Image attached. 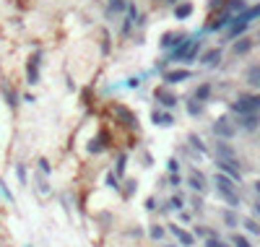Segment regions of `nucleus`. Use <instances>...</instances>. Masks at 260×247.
<instances>
[{
  "label": "nucleus",
  "instance_id": "obj_33",
  "mask_svg": "<svg viewBox=\"0 0 260 247\" xmlns=\"http://www.w3.org/2000/svg\"><path fill=\"white\" fill-rule=\"evenodd\" d=\"M151 237H154V240H162V237H164V229H162V227H154V229H151Z\"/></svg>",
  "mask_w": 260,
  "mask_h": 247
},
{
  "label": "nucleus",
  "instance_id": "obj_5",
  "mask_svg": "<svg viewBox=\"0 0 260 247\" xmlns=\"http://www.w3.org/2000/svg\"><path fill=\"white\" fill-rule=\"evenodd\" d=\"M219 169H221V174L232 177L234 182L240 179V166H237V159H219Z\"/></svg>",
  "mask_w": 260,
  "mask_h": 247
},
{
  "label": "nucleus",
  "instance_id": "obj_13",
  "mask_svg": "<svg viewBox=\"0 0 260 247\" xmlns=\"http://www.w3.org/2000/svg\"><path fill=\"white\" fill-rule=\"evenodd\" d=\"M245 81L250 86H255V88H260V65H250V68H247Z\"/></svg>",
  "mask_w": 260,
  "mask_h": 247
},
{
  "label": "nucleus",
  "instance_id": "obj_19",
  "mask_svg": "<svg viewBox=\"0 0 260 247\" xmlns=\"http://www.w3.org/2000/svg\"><path fill=\"white\" fill-rule=\"evenodd\" d=\"M260 125V115H242V128L245 130H258Z\"/></svg>",
  "mask_w": 260,
  "mask_h": 247
},
{
  "label": "nucleus",
  "instance_id": "obj_36",
  "mask_svg": "<svg viewBox=\"0 0 260 247\" xmlns=\"http://www.w3.org/2000/svg\"><path fill=\"white\" fill-rule=\"evenodd\" d=\"M253 187H255V193L260 195V179H258V182H253Z\"/></svg>",
  "mask_w": 260,
  "mask_h": 247
},
{
  "label": "nucleus",
  "instance_id": "obj_29",
  "mask_svg": "<svg viewBox=\"0 0 260 247\" xmlns=\"http://www.w3.org/2000/svg\"><path fill=\"white\" fill-rule=\"evenodd\" d=\"M206 247H232V245H227V242H221V240H216V237H208Z\"/></svg>",
  "mask_w": 260,
  "mask_h": 247
},
{
  "label": "nucleus",
  "instance_id": "obj_23",
  "mask_svg": "<svg viewBox=\"0 0 260 247\" xmlns=\"http://www.w3.org/2000/svg\"><path fill=\"white\" fill-rule=\"evenodd\" d=\"M240 16L247 21V24H250V21H255V18H260V3H258V5H253V8H247L245 13H240Z\"/></svg>",
  "mask_w": 260,
  "mask_h": 247
},
{
  "label": "nucleus",
  "instance_id": "obj_26",
  "mask_svg": "<svg viewBox=\"0 0 260 247\" xmlns=\"http://www.w3.org/2000/svg\"><path fill=\"white\" fill-rule=\"evenodd\" d=\"M242 224H245V229H247V232H253V234H260V224H258L255 219H245Z\"/></svg>",
  "mask_w": 260,
  "mask_h": 247
},
{
  "label": "nucleus",
  "instance_id": "obj_28",
  "mask_svg": "<svg viewBox=\"0 0 260 247\" xmlns=\"http://www.w3.org/2000/svg\"><path fill=\"white\" fill-rule=\"evenodd\" d=\"M190 143H193V149H195V151H200V154H206V146H203V143H200V138L195 136V133H193V136H190Z\"/></svg>",
  "mask_w": 260,
  "mask_h": 247
},
{
  "label": "nucleus",
  "instance_id": "obj_20",
  "mask_svg": "<svg viewBox=\"0 0 260 247\" xmlns=\"http://www.w3.org/2000/svg\"><path fill=\"white\" fill-rule=\"evenodd\" d=\"M154 122L156 125H164V128H169L174 122V117L169 115V112H154Z\"/></svg>",
  "mask_w": 260,
  "mask_h": 247
},
{
  "label": "nucleus",
  "instance_id": "obj_12",
  "mask_svg": "<svg viewBox=\"0 0 260 247\" xmlns=\"http://www.w3.org/2000/svg\"><path fill=\"white\" fill-rule=\"evenodd\" d=\"M245 29H247V21H245L242 16H234V18H232V24H229V37H232V39H234V37H240Z\"/></svg>",
  "mask_w": 260,
  "mask_h": 247
},
{
  "label": "nucleus",
  "instance_id": "obj_15",
  "mask_svg": "<svg viewBox=\"0 0 260 247\" xmlns=\"http://www.w3.org/2000/svg\"><path fill=\"white\" fill-rule=\"evenodd\" d=\"M156 99H159L164 107H174L177 104V96L172 91H167V88H159V91H156Z\"/></svg>",
  "mask_w": 260,
  "mask_h": 247
},
{
  "label": "nucleus",
  "instance_id": "obj_9",
  "mask_svg": "<svg viewBox=\"0 0 260 247\" xmlns=\"http://www.w3.org/2000/svg\"><path fill=\"white\" fill-rule=\"evenodd\" d=\"M193 76L187 68H177V71H167L164 73V81L167 83H182V81H187V78Z\"/></svg>",
  "mask_w": 260,
  "mask_h": 247
},
{
  "label": "nucleus",
  "instance_id": "obj_37",
  "mask_svg": "<svg viewBox=\"0 0 260 247\" xmlns=\"http://www.w3.org/2000/svg\"><path fill=\"white\" fill-rule=\"evenodd\" d=\"M255 211H258V213H260V200H258V203H255Z\"/></svg>",
  "mask_w": 260,
  "mask_h": 247
},
{
  "label": "nucleus",
  "instance_id": "obj_25",
  "mask_svg": "<svg viewBox=\"0 0 260 247\" xmlns=\"http://www.w3.org/2000/svg\"><path fill=\"white\" fill-rule=\"evenodd\" d=\"M208 96H211V86H208V83L198 86V91H195V99H198V102H206Z\"/></svg>",
  "mask_w": 260,
  "mask_h": 247
},
{
  "label": "nucleus",
  "instance_id": "obj_30",
  "mask_svg": "<svg viewBox=\"0 0 260 247\" xmlns=\"http://www.w3.org/2000/svg\"><path fill=\"white\" fill-rule=\"evenodd\" d=\"M169 208H174V211H182V198L174 195L172 200H169Z\"/></svg>",
  "mask_w": 260,
  "mask_h": 247
},
{
  "label": "nucleus",
  "instance_id": "obj_6",
  "mask_svg": "<svg viewBox=\"0 0 260 247\" xmlns=\"http://www.w3.org/2000/svg\"><path fill=\"white\" fill-rule=\"evenodd\" d=\"M187 185L195 190V193H206V177H203L198 169H190V174H187Z\"/></svg>",
  "mask_w": 260,
  "mask_h": 247
},
{
  "label": "nucleus",
  "instance_id": "obj_14",
  "mask_svg": "<svg viewBox=\"0 0 260 247\" xmlns=\"http://www.w3.org/2000/svg\"><path fill=\"white\" fill-rule=\"evenodd\" d=\"M172 234H174V237H177L179 242H182L185 247H193V242H195V237H193V234H190V232H185V229H179V227H172Z\"/></svg>",
  "mask_w": 260,
  "mask_h": 247
},
{
  "label": "nucleus",
  "instance_id": "obj_38",
  "mask_svg": "<svg viewBox=\"0 0 260 247\" xmlns=\"http://www.w3.org/2000/svg\"><path fill=\"white\" fill-rule=\"evenodd\" d=\"M164 247H177V245H164Z\"/></svg>",
  "mask_w": 260,
  "mask_h": 247
},
{
  "label": "nucleus",
  "instance_id": "obj_17",
  "mask_svg": "<svg viewBox=\"0 0 260 247\" xmlns=\"http://www.w3.org/2000/svg\"><path fill=\"white\" fill-rule=\"evenodd\" d=\"M216 156H219V159H234V149H232V146L229 143H216Z\"/></svg>",
  "mask_w": 260,
  "mask_h": 247
},
{
  "label": "nucleus",
  "instance_id": "obj_1",
  "mask_svg": "<svg viewBox=\"0 0 260 247\" xmlns=\"http://www.w3.org/2000/svg\"><path fill=\"white\" fill-rule=\"evenodd\" d=\"M213 185H216V190H219V195L227 200V203L234 208V206H240V190H237V182L232 177H227V174H216L213 177Z\"/></svg>",
  "mask_w": 260,
  "mask_h": 247
},
{
  "label": "nucleus",
  "instance_id": "obj_8",
  "mask_svg": "<svg viewBox=\"0 0 260 247\" xmlns=\"http://www.w3.org/2000/svg\"><path fill=\"white\" fill-rule=\"evenodd\" d=\"M185 39H187L185 34H174V31H167V34L162 37V47H164V50H172V47L177 50Z\"/></svg>",
  "mask_w": 260,
  "mask_h": 247
},
{
  "label": "nucleus",
  "instance_id": "obj_16",
  "mask_svg": "<svg viewBox=\"0 0 260 247\" xmlns=\"http://www.w3.org/2000/svg\"><path fill=\"white\" fill-rule=\"evenodd\" d=\"M250 50H253V39L242 37V39H237V42H234V55H247Z\"/></svg>",
  "mask_w": 260,
  "mask_h": 247
},
{
  "label": "nucleus",
  "instance_id": "obj_7",
  "mask_svg": "<svg viewBox=\"0 0 260 247\" xmlns=\"http://www.w3.org/2000/svg\"><path fill=\"white\" fill-rule=\"evenodd\" d=\"M26 81L29 83H37L39 81V55H31L29 63H26Z\"/></svg>",
  "mask_w": 260,
  "mask_h": 247
},
{
  "label": "nucleus",
  "instance_id": "obj_27",
  "mask_svg": "<svg viewBox=\"0 0 260 247\" xmlns=\"http://www.w3.org/2000/svg\"><path fill=\"white\" fill-rule=\"evenodd\" d=\"M232 245H234V247H253L250 242L242 237V234H234V237H232Z\"/></svg>",
  "mask_w": 260,
  "mask_h": 247
},
{
  "label": "nucleus",
  "instance_id": "obj_22",
  "mask_svg": "<svg viewBox=\"0 0 260 247\" xmlns=\"http://www.w3.org/2000/svg\"><path fill=\"white\" fill-rule=\"evenodd\" d=\"M107 149V136H99V138H94L91 141V146H88V151L91 154H96V151H104Z\"/></svg>",
  "mask_w": 260,
  "mask_h": 247
},
{
  "label": "nucleus",
  "instance_id": "obj_4",
  "mask_svg": "<svg viewBox=\"0 0 260 247\" xmlns=\"http://www.w3.org/2000/svg\"><path fill=\"white\" fill-rule=\"evenodd\" d=\"M234 133H237V128L232 125L229 117H219L216 122H213V136H216V138L229 141V138H234Z\"/></svg>",
  "mask_w": 260,
  "mask_h": 247
},
{
  "label": "nucleus",
  "instance_id": "obj_18",
  "mask_svg": "<svg viewBox=\"0 0 260 247\" xmlns=\"http://www.w3.org/2000/svg\"><path fill=\"white\" fill-rule=\"evenodd\" d=\"M224 10H227V13L232 16V13H237V16H240V13H245V3H242V0H227V8H224Z\"/></svg>",
  "mask_w": 260,
  "mask_h": 247
},
{
  "label": "nucleus",
  "instance_id": "obj_21",
  "mask_svg": "<svg viewBox=\"0 0 260 247\" xmlns=\"http://www.w3.org/2000/svg\"><path fill=\"white\" fill-rule=\"evenodd\" d=\"M190 13H193V5H190V3H179V5L174 8V18H179V21L187 18Z\"/></svg>",
  "mask_w": 260,
  "mask_h": 247
},
{
  "label": "nucleus",
  "instance_id": "obj_11",
  "mask_svg": "<svg viewBox=\"0 0 260 247\" xmlns=\"http://www.w3.org/2000/svg\"><path fill=\"white\" fill-rule=\"evenodd\" d=\"M125 10H128V0H109L107 16H122Z\"/></svg>",
  "mask_w": 260,
  "mask_h": 247
},
{
  "label": "nucleus",
  "instance_id": "obj_31",
  "mask_svg": "<svg viewBox=\"0 0 260 247\" xmlns=\"http://www.w3.org/2000/svg\"><path fill=\"white\" fill-rule=\"evenodd\" d=\"M224 221H227L229 227H234V224H237V216H234L232 211H227V213H224Z\"/></svg>",
  "mask_w": 260,
  "mask_h": 247
},
{
  "label": "nucleus",
  "instance_id": "obj_32",
  "mask_svg": "<svg viewBox=\"0 0 260 247\" xmlns=\"http://www.w3.org/2000/svg\"><path fill=\"white\" fill-rule=\"evenodd\" d=\"M117 174L120 177L125 174V156H120V159H117Z\"/></svg>",
  "mask_w": 260,
  "mask_h": 247
},
{
  "label": "nucleus",
  "instance_id": "obj_3",
  "mask_svg": "<svg viewBox=\"0 0 260 247\" xmlns=\"http://www.w3.org/2000/svg\"><path fill=\"white\" fill-rule=\"evenodd\" d=\"M198 47H200V44H198V39H185L182 44H179V47L172 52V60H179V63H193L195 58H198Z\"/></svg>",
  "mask_w": 260,
  "mask_h": 247
},
{
  "label": "nucleus",
  "instance_id": "obj_24",
  "mask_svg": "<svg viewBox=\"0 0 260 247\" xmlns=\"http://www.w3.org/2000/svg\"><path fill=\"white\" fill-rule=\"evenodd\" d=\"M187 112L193 117H198L200 112H203V102H198V99H190V102H187Z\"/></svg>",
  "mask_w": 260,
  "mask_h": 247
},
{
  "label": "nucleus",
  "instance_id": "obj_10",
  "mask_svg": "<svg viewBox=\"0 0 260 247\" xmlns=\"http://www.w3.org/2000/svg\"><path fill=\"white\" fill-rule=\"evenodd\" d=\"M219 60H221V50L219 47H213V50H208V52L200 55V65H206V68H216Z\"/></svg>",
  "mask_w": 260,
  "mask_h": 247
},
{
  "label": "nucleus",
  "instance_id": "obj_35",
  "mask_svg": "<svg viewBox=\"0 0 260 247\" xmlns=\"http://www.w3.org/2000/svg\"><path fill=\"white\" fill-rule=\"evenodd\" d=\"M39 166H42V172H50V162L47 159H39Z\"/></svg>",
  "mask_w": 260,
  "mask_h": 247
},
{
  "label": "nucleus",
  "instance_id": "obj_2",
  "mask_svg": "<svg viewBox=\"0 0 260 247\" xmlns=\"http://www.w3.org/2000/svg\"><path fill=\"white\" fill-rule=\"evenodd\" d=\"M234 112L240 115H260V94H245L232 104Z\"/></svg>",
  "mask_w": 260,
  "mask_h": 247
},
{
  "label": "nucleus",
  "instance_id": "obj_34",
  "mask_svg": "<svg viewBox=\"0 0 260 247\" xmlns=\"http://www.w3.org/2000/svg\"><path fill=\"white\" fill-rule=\"evenodd\" d=\"M107 185H109V187H117V179H115V174H107Z\"/></svg>",
  "mask_w": 260,
  "mask_h": 247
}]
</instances>
